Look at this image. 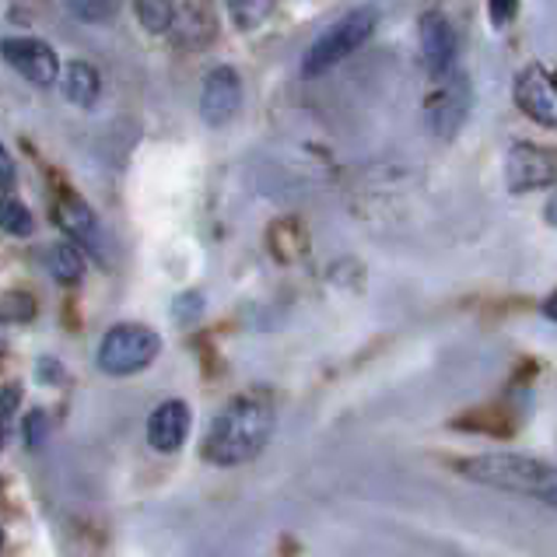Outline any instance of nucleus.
I'll list each match as a JSON object with an SVG mask.
<instances>
[{"label":"nucleus","mask_w":557,"mask_h":557,"mask_svg":"<svg viewBox=\"0 0 557 557\" xmlns=\"http://www.w3.org/2000/svg\"><path fill=\"white\" fill-rule=\"evenodd\" d=\"M243 109V82L232 67H218L203 77L200 88V116L211 126H225Z\"/></svg>","instance_id":"423d86ee"},{"label":"nucleus","mask_w":557,"mask_h":557,"mask_svg":"<svg viewBox=\"0 0 557 557\" xmlns=\"http://www.w3.org/2000/svg\"><path fill=\"white\" fill-rule=\"evenodd\" d=\"M46 267H50V274L63 284H74L82 281V270H85V260L82 252H77L71 243H60L53 249H46Z\"/></svg>","instance_id":"ddd939ff"},{"label":"nucleus","mask_w":557,"mask_h":557,"mask_svg":"<svg viewBox=\"0 0 557 557\" xmlns=\"http://www.w3.org/2000/svg\"><path fill=\"white\" fill-rule=\"evenodd\" d=\"M162 351V337L145 323H120L99 344V369L106 375H137Z\"/></svg>","instance_id":"20e7f679"},{"label":"nucleus","mask_w":557,"mask_h":557,"mask_svg":"<svg viewBox=\"0 0 557 557\" xmlns=\"http://www.w3.org/2000/svg\"><path fill=\"white\" fill-rule=\"evenodd\" d=\"M189 435V407L183 400H165L148 418V442L158 453H176Z\"/></svg>","instance_id":"9d476101"},{"label":"nucleus","mask_w":557,"mask_h":557,"mask_svg":"<svg viewBox=\"0 0 557 557\" xmlns=\"http://www.w3.org/2000/svg\"><path fill=\"white\" fill-rule=\"evenodd\" d=\"M0 57H4L11 67L32 85L50 88L57 82L60 60L42 39H4V42H0Z\"/></svg>","instance_id":"39448f33"},{"label":"nucleus","mask_w":557,"mask_h":557,"mask_svg":"<svg viewBox=\"0 0 557 557\" xmlns=\"http://www.w3.org/2000/svg\"><path fill=\"white\" fill-rule=\"evenodd\" d=\"M228 11L238 28H257L270 18L274 0H228Z\"/></svg>","instance_id":"dca6fc26"},{"label":"nucleus","mask_w":557,"mask_h":557,"mask_svg":"<svg viewBox=\"0 0 557 557\" xmlns=\"http://www.w3.org/2000/svg\"><path fill=\"white\" fill-rule=\"evenodd\" d=\"M4 347H8V323L0 320V355H4Z\"/></svg>","instance_id":"aec40b11"},{"label":"nucleus","mask_w":557,"mask_h":557,"mask_svg":"<svg viewBox=\"0 0 557 557\" xmlns=\"http://www.w3.org/2000/svg\"><path fill=\"white\" fill-rule=\"evenodd\" d=\"M516 11H519V0H491V22H495L498 28H505L508 22H512Z\"/></svg>","instance_id":"a211bd4d"},{"label":"nucleus","mask_w":557,"mask_h":557,"mask_svg":"<svg viewBox=\"0 0 557 557\" xmlns=\"http://www.w3.org/2000/svg\"><path fill=\"white\" fill-rule=\"evenodd\" d=\"M421 53H424L428 71H432L435 77L453 71V60H456V32H453L449 22H445V14L432 11L421 22Z\"/></svg>","instance_id":"9b49d317"},{"label":"nucleus","mask_w":557,"mask_h":557,"mask_svg":"<svg viewBox=\"0 0 557 557\" xmlns=\"http://www.w3.org/2000/svg\"><path fill=\"white\" fill-rule=\"evenodd\" d=\"M99 91H102L99 71L85 60H71L67 71H63V95H67L74 106L88 109V106L99 102Z\"/></svg>","instance_id":"f8f14e48"},{"label":"nucleus","mask_w":557,"mask_h":557,"mask_svg":"<svg viewBox=\"0 0 557 557\" xmlns=\"http://www.w3.org/2000/svg\"><path fill=\"white\" fill-rule=\"evenodd\" d=\"M11 186H14V158L0 145V189H11Z\"/></svg>","instance_id":"6ab92c4d"},{"label":"nucleus","mask_w":557,"mask_h":557,"mask_svg":"<svg viewBox=\"0 0 557 557\" xmlns=\"http://www.w3.org/2000/svg\"><path fill=\"white\" fill-rule=\"evenodd\" d=\"M18 400H22L18 386H8L4 393H0V445H4V438H8V428H11L14 410H18Z\"/></svg>","instance_id":"f3484780"},{"label":"nucleus","mask_w":557,"mask_h":557,"mask_svg":"<svg viewBox=\"0 0 557 557\" xmlns=\"http://www.w3.org/2000/svg\"><path fill=\"white\" fill-rule=\"evenodd\" d=\"M470 481L484 484V487H498V491H512V495H527V498H544L554 502L557 495V473L544 459L533 456H519V453H487V456H470L459 459L456 467Z\"/></svg>","instance_id":"f03ea898"},{"label":"nucleus","mask_w":557,"mask_h":557,"mask_svg":"<svg viewBox=\"0 0 557 557\" xmlns=\"http://www.w3.org/2000/svg\"><path fill=\"white\" fill-rule=\"evenodd\" d=\"M137 22L145 25L154 36H165V32L176 25V4L172 0H134Z\"/></svg>","instance_id":"4468645a"},{"label":"nucleus","mask_w":557,"mask_h":557,"mask_svg":"<svg viewBox=\"0 0 557 557\" xmlns=\"http://www.w3.org/2000/svg\"><path fill=\"white\" fill-rule=\"evenodd\" d=\"M32 211L22 203V200H14L8 194H0V228H4L8 235H32Z\"/></svg>","instance_id":"2eb2a0df"},{"label":"nucleus","mask_w":557,"mask_h":557,"mask_svg":"<svg viewBox=\"0 0 557 557\" xmlns=\"http://www.w3.org/2000/svg\"><path fill=\"white\" fill-rule=\"evenodd\" d=\"M379 25V11L375 8H355L347 11L341 22H333L320 39L309 46L306 60H301V74H323L333 63H341L344 57H351L355 50H361L364 42L372 39V32Z\"/></svg>","instance_id":"7ed1b4c3"},{"label":"nucleus","mask_w":557,"mask_h":557,"mask_svg":"<svg viewBox=\"0 0 557 557\" xmlns=\"http://www.w3.org/2000/svg\"><path fill=\"white\" fill-rule=\"evenodd\" d=\"M277 410L267 393H243L218 413L203 442V459L214 467H238L257 459L274 435Z\"/></svg>","instance_id":"f257e3e1"},{"label":"nucleus","mask_w":557,"mask_h":557,"mask_svg":"<svg viewBox=\"0 0 557 557\" xmlns=\"http://www.w3.org/2000/svg\"><path fill=\"white\" fill-rule=\"evenodd\" d=\"M516 102H519V109L530 120L544 123V126H554L557 123V88H554L550 71L540 67V63H530L527 71H519V77H516Z\"/></svg>","instance_id":"6e6552de"},{"label":"nucleus","mask_w":557,"mask_h":557,"mask_svg":"<svg viewBox=\"0 0 557 557\" xmlns=\"http://www.w3.org/2000/svg\"><path fill=\"white\" fill-rule=\"evenodd\" d=\"M53 218H57V225L74 238V243H82L99 260L106 257V235H102L99 218L91 214L88 203H82L77 197H63V200H57Z\"/></svg>","instance_id":"1a4fd4ad"},{"label":"nucleus","mask_w":557,"mask_h":557,"mask_svg":"<svg viewBox=\"0 0 557 557\" xmlns=\"http://www.w3.org/2000/svg\"><path fill=\"white\" fill-rule=\"evenodd\" d=\"M554 176H557L554 151L533 148V145H516L512 151H508L505 180H508V189H516V194H527V189L550 186Z\"/></svg>","instance_id":"0eeeda50"},{"label":"nucleus","mask_w":557,"mask_h":557,"mask_svg":"<svg viewBox=\"0 0 557 557\" xmlns=\"http://www.w3.org/2000/svg\"><path fill=\"white\" fill-rule=\"evenodd\" d=\"M0 547H4V533H0Z\"/></svg>","instance_id":"412c9836"}]
</instances>
